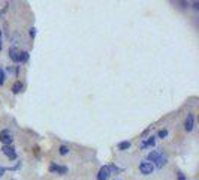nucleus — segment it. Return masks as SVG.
<instances>
[{
    "label": "nucleus",
    "instance_id": "f257e3e1",
    "mask_svg": "<svg viewBox=\"0 0 199 180\" xmlns=\"http://www.w3.org/2000/svg\"><path fill=\"white\" fill-rule=\"evenodd\" d=\"M148 161H150V162H154L157 168H162V167L166 164V158H165L160 152H157V150H151V152L148 153Z\"/></svg>",
    "mask_w": 199,
    "mask_h": 180
},
{
    "label": "nucleus",
    "instance_id": "f03ea898",
    "mask_svg": "<svg viewBox=\"0 0 199 180\" xmlns=\"http://www.w3.org/2000/svg\"><path fill=\"white\" fill-rule=\"evenodd\" d=\"M153 170H154V165H153V162H142V164L139 165V171H141L144 176H148V174H151V173H153Z\"/></svg>",
    "mask_w": 199,
    "mask_h": 180
},
{
    "label": "nucleus",
    "instance_id": "7ed1b4c3",
    "mask_svg": "<svg viewBox=\"0 0 199 180\" xmlns=\"http://www.w3.org/2000/svg\"><path fill=\"white\" fill-rule=\"evenodd\" d=\"M12 134H11V131H8V129H3L2 132H0V141L5 144V146H9L11 143H12Z\"/></svg>",
    "mask_w": 199,
    "mask_h": 180
},
{
    "label": "nucleus",
    "instance_id": "20e7f679",
    "mask_svg": "<svg viewBox=\"0 0 199 180\" xmlns=\"http://www.w3.org/2000/svg\"><path fill=\"white\" fill-rule=\"evenodd\" d=\"M109 176H111V170H109V167H108V165H105V167H102V168L99 170L97 180H108V179H109Z\"/></svg>",
    "mask_w": 199,
    "mask_h": 180
},
{
    "label": "nucleus",
    "instance_id": "39448f33",
    "mask_svg": "<svg viewBox=\"0 0 199 180\" xmlns=\"http://www.w3.org/2000/svg\"><path fill=\"white\" fill-rule=\"evenodd\" d=\"M2 150H3V153H5V155L8 156V159H11V161L17 159V152L14 150V147H12L11 144H9V146H5V147H3Z\"/></svg>",
    "mask_w": 199,
    "mask_h": 180
},
{
    "label": "nucleus",
    "instance_id": "423d86ee",
    "mask_svg": "<svg viewBox=\"0 0 199 180\" xmlns=\"http://www.w3.org/2000/svg\"><path fill=\"white\" fill-rule=\"evenodd\" d=\"M193 123H195V116H193V114H187L186 122H184V128H186L187 132H190V131L193 129Z\"/></svg>",
    "mask_w": 199,
    "mask_h": 180
},
{
    "label": "nucleus",
    "instance_id": "0eeeda50",
    "mask_svg": "<svg viewBox=\"0 0 199 180\" xmlns=\"http://www.w3.org/2000/svg\"><path fill=\"white\" fill-rule=\"evenodd\" d=\"M49 171H51V173H57V174H66V173H68V168H66V167H62V165L51 164V165H49Z\"/></svg>",
    "mask_w": 199,
    "mask_h": 180
},
{
    "label": "nucleus",
    "instance_id": "6e6552de",
    "mask_svg": "<svg viewBox=\"0 0 199 180\" xmlns=\"http://www.w3.org/2000/svg\"><path fill=\"white\" fill-rule=\"evenodd\" d=\"M9 57H11V60L12 62H15V63H21V53L20 51H17V50H11L9 51Z\"/></svg>",
    "mask_w": 199,
    "mask_h": 180
},
{
    "label": "nucleus",
    "instance_id": "1a4fd4ad",
    "mask_svg": "<svg viewBox=\"0 0 199 180\" xmlns=\"http://www.w3.org/2000/svg\"><path fill=\"white\" fill-rule=\"evenodd\" d=\"M154 143H156V138H154V137H150V138H147V140L141 144V147H142V149H145V147H153Z\"/></svg>",
    "mask_w": 199,
    "mask_h": 180
},
{
    "label": "nucleus",
    "instance_id": "9d476101",
    "mask_svg": "<svg viewBox=\"0 0 199 180\" xmlns=\"http://www.w3.org/2000/svg\"><path fill=\"white\" fill-rule=\"evenodd\" d=\"M20 92H23V83H20V81H15L14 83V86H12V93H20Z\"/></svg>",
    "mask_w": 199,
    "mask_h": 180
},
{
    "label": "nucleus",
    "instance_id": "9b49d317",
    "mask_svg": "<svg viewBox=\"0 0 199 180\" xmlns=\"http://www.w3.org/2000/svg\"><path fill=\"white\" fill-rule=\"evenodd\" d=\"M130 147V141H121L118 144V150H127Z\"/></svg>",
    "mask_w": 199,
    "mask_h": 180
},
{
    "label": "nucleus",
    "instance_id": "f8f14e48",
    "mask_svg": "<svg viewBox=\"0 0 199 180\" xmlns=\"http://www.w3.org/2000/svg\"><path fill=\"white\" fill-rule=\"evenodd\" d=\"M58 153H60V155H68V153H69V147H68V146H60Z\"/></svg>",
    "mask_w": 199,
    "mask_h": 180
},
{
    "label": "nucleus",
    "instance_id": "ddd939ff",
    "mask_svg": "<svg viewBox=\"0 0 199 180\" xmlns=\"http://www.w3.org/2000/svg\"><path fill=\"white\" fill-rule=\"evenodd\" d=\"M27 60H29V53L21 51V62H27Z\"/></svg>",
    "mask_w": 199,
    "mask_h": 180
},
{
    "label": "nucleus",
    "instance_id": "4468645a",
    "mask_svg": "<svg viewBox=\"0 0 199 180\" xmlns=\"http://www.w3.org/2000/svg\"><path fill=\"white\" fill-rule=\"evenodd\" d=\"M5 80H6V75H5V72H3V69L0 68V86L5 83Z\"/></svg>",
    "mask_w": 199,
    "mask_h": 180
},
{
    "label": "nucleus",
    "instance_id": "2eb2a0df",
    "mask_svg": "<svg viewBox=\"0 0 199 180\" xmlns=\"http://www.w3.org/2000/svg\"><path fill=\"white\" fill-rule=\"evenodd\" d=\"M166 135H168V131H166V129H162V131H159L157 137H159V138H165Z\"/></svg>",
    "mask_w": 199,
    "mask_h": 180
},
{
    "label": "nucleus",
    "instance_id": "dca6fc26",
    "mask_svg": "<svg viewBox=\"0 0 199 180\" xmlns=\"http://www.w3.org/2000/svg\"><path fill=\"white\" fill-rule=\"evenodd\" d=\"M35 35H36V29H35V27H32V29H30V36H32V38H35Z\"/></svg>",
    "mask_w": 199,
    "mask_h": 180
},
{
    "label": "nucleus",
    "instance_id": "f3484780",
    "mask_svg": "<svg viewBox=\"0 0 199 180\" xmlns=\"http://www.w3.org/2000/svg\"><path fill=\"white\" fill-rule=\"evenodd\" d=\"M178 180H186L184 174H181V173H180V174H178Z\"/></svg>",
    "mask_w": 199,
    "mask_h": 180
},
{
    "label": "nucleus",
    "instance_id": "a211bd4d",
    "mask_svg": "<svg viewBox=\"0 0 199 180\" xmlns=\"http://www.w3.org/2000/svg\"><path fill=\"white\" fill-rule=\"evenodd\" d=\"M5 171H6V168H3V167H0V177L3 176V173H5Z\"/></svg>",
    "mask_w": 199,
    "mask_h": 180
},
{
    "label": "nucleus",
    "instance_id": "6ab92c4d",
    "mask_svg": "<svg viewBox=\"0 0 199 180\" xmlns=\"http://www.w3.org/2000/svg\"><path fill=\"white\" fill-rule=\"evenodd\" d=\"M0 50H2V32H0Z\"/></svg>",
    "mask_w": 199,
    "mask_h": 180
}]
</instances>
